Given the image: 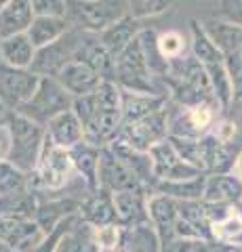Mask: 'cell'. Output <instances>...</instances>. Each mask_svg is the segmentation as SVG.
Returning a JSON list of instances; mask_svg holds the SVG:
<instances>
[{
    "mask_svg": "<svg viewBox=\"0 0 242 252\" xmlns=\"http://www.w3.org/2000/svg\"><path fill=\"white\" fill-rule=\"evenodd\" d=\"M6 122L11 126V137H13L9 162H13L17 168L30 175V172L36 170L38 162H40L42 149L46 143V130L44 126L17 112L6 114Z\"/></svg>",
    "mask_w": 242,
    "mask_h": 252,
    "instance_id": "6da1fadb",
    "label": "cell"
},
{
    "mask_svg": "<svg viewBox=\"0 0 242 252\" xmlns=\"http://www.w3.org/2000/svg\"><path fill=\"white\" fill-rule=\"evenodd\" d=\"M72 175H76V170L69 149L53 145L46 137L40 162H38L34 172H30V191H34L38 198H40V193L61 191L68 185V181L72 179Z\"/></svg>",
    "mask_w": 242,
    "mask_h": 252,
    "instance_id": "7a4b0ae2",
    "label": "cell"
},
{
    "mask_svg": "<svg viewBox=\"0 0 242 252\" xmlns=\"http://www.w3.org/2000/svg\"><path fill=\"white\" fill-rule=\"evenodd\" d=\"M74 94L64 89L57 78H40L36 93L30 97L26 105L17 109V114L30 118V120L38 122L40 126H46L53 118L59 116L61 112H68L74 105Z\"/></svg>",
    "mask_w": 242,
    "mask_h": 252,
    "instance_id": "3957f363",
    "label": "cell"
},
{
    "mask_svg": "<svg viewBox=\"0 0 242 252\" xmlns=\"http://www.w3.org/2000/svg\"><path fill=\"white\" fill-rule=\"evenodd\" d=\"M122 15H127V11L120 0H69L68 21L84 34L99 36Z\"/></svg>",
    "mask_w": 242,
    "mask_h": 252,
    "instance_id": "277c9868",
    "label": "cell"
},
{
    "mask_svg": "<svg viewBox=\"0 0 242 252\" xmlns=\"http://www.w3.org/2000/svg\"><path fill=\"white\" fill-rule=\"evenodd\" d=\"M156 78L145 61V55L139 44V38L133 40L118 57H116V82L124 91L150 93V94H167L160 93Z\"/></svg>",
    "mask_w": 242,
    "mask_h": 252,
    "instance_id": "5b68a950",
    "label": "cell"
},
{
    "mask_svg": "<svg viewBox=\"0 0 242 252\" xmlns=\"http://www.w3.org/2000/svg\"><path fill=\"white\" fill-rule=\"evenodd\" d=\"M169 137L179 139H200L213 130L217 122V114L221 112L219 103H198L192 107H183L173 103L169 109Z\"/></svg>",
    "mask_w": 242,
    "mask_h": 252,
    "instance_id": "8992f818",
    "label": "cell"
},
{
    "mask_svg": "<svg viewBox=\"0 0 242 252\" xmlns=\"http://www.w3.org/2000/svg\"><path fill=\"white\" fill-rule=\"evenodd\" d=\"M82 34L78 32H68L64 38H59L57 42L53 44H46L42 49L36 51V57H34V63H32V72L40 78H57L61 74L69 61L76 59L78 55V49L82 44Z\"/></svg>",
    "mask_w": 242,
    "mask_h": 252,
    "instance_id": "52a82bcc",
    "label": "cell"
},
{
    "mask_svg": "<svg viewBox=\"0 0 242 252\" xmlns=\"http://www.w3.org/2000/svg\"><path fill=\"white\" fill-rule=\"evenodd\" d=\"M167 137H169V112L167 107H162L158 112L141 118V120L124 124L118 141L137 149V152H150L156 143L165 141Z\"/></svg>",
    "mask_w": 242,
    "mask_h": 252,
    "instance_id": "ba28073f",
    "label": "cell"
},
{
    "mask_svg": "<svg viewBox=\"0 0 242 252\" xmlns=\"http://www.w3.org/2000/svg\"><path fill=\"white\" fill-rule=\"evenodd\" d=\"M38 82L40 76H36L32 69L11 67L0 61V103L6 112H17L21 105H26L36 93Z\"/></svg>",
    "mask_w": 242,
    "mask_h": 252,
    "instance_id": "9c48e42d",
    "label": "cell"
},
{
    "mask_svg": "<svg viewBox=\"0 0 242 252\" xmlns=\"http://www.w3.org/2000/svg\"><path fill=\"white\" fill-rule=\"evenodd\" d=\"M99 189H105V191H110V193H118V191H150L141 181L133 175V170L120 160L118 154H116L112 147L101 149Z\"/></svg>",
    "mask_w": 242,
    "mask_h": 252,
    "instance_id": "30bf717a",
    "label": "cell"
},
{
    "mask_svg": "<svg viewBox=\"0 0 242 252\" xmlns=\"http://www.w3.org/2000/svg\"><path fill=\"white\" fill-rule=\"evenodd\" d=\"M150 158H152L156 181H179V179H192L205 175L198 168H194L190 162L183 160V156L177 152V147L169 137L150 149Z\"/></svg>",
    "mask_w": 242,
    "mask_h": 252,
    "instance_id": "8fae6325",
    "label": "cell"
},
{
    "mask_svg": "<svg viewBox=\"0 0 242 252\" xmlns=\"http://www.w3.org/2000/svg\"><path fill=\"white\" fill-rule=\"evenodd\" d=\"M122 126V109H101L95 103V114L84 122V141H89L97 147H110L118 141Z\"/></svg>",
    "mask_w": 242,
    "mask_h": 252,
    "instance_id": "7c38bea8",
    "label": "cell"
},
{
    "mask_svg": "<svg viewBox=\"0 0 242 252\" xmlns=\"http://www.w3.org/2000/svg\"><path fill=\"white\" fill-rule=\"evenodd\" d=\"M147 215L150 223L158 233L162 246L175 240V227L179 220V202L165 193H150L147 198Z\"/></svg>",
    "mask_w": 242,
    "mask_h": 252,
    "instance_id": "4fadbf2b",
    "label": "cell"
},
{
    "mask_svg": "<svg viewBox=\"0 0 242 252\" xmlns=\"http://www.w3.org/2000/svg\"><path fill=\"white\" fill-rule=\"evenodd\" d=\"M78 217L91 227H104V225L118 223L116 206H114V193L105 191V189L91 191V195H87V198L80 202Z\"/></svg>",
    "mask_w": 242,
    "mask_h": 252,
    "instance_id": "5bb4252c",
    "label": "cell"
},
{
    "mask_svg": "<svg viewBox=\"0 0 242 252\" xmlns=\"http://www.w3.org/2000/svg\"><path fill=\"white\" fill-rule=\"evenodd\" d=\"M44 130L53 145L64 149H72L84 141V124L76 116L74 109H68V112H61L59 116H55L44 126Z\"/></svg>",
    "mask_w": 242,
    "mask_h": 252,
    "instance_id": "9a60e30c",
    "label": "cell"
},
{
    "mask_svg": "<svg viewBox=\"0 0 242 252\" xmlns=\"http://www.w3.org/2000/svg\"><path fill=\"white\" fill-rule=\"evenodd\" d=\"M147 198H150V191H118V193H114V206H116V217H118V225L137 227V225L150 223Z\"/></svg>",
    "mask_w": 242,
    "mask_h": 252,
    "instance_id": "2e32d148",
    "label": "cell"
},
{
    "mask_svg": "<svg viewBox=\"0 0 242 252\" xmlns=\"http://www.w3.org/2000/svg\"><path fill=\"white\" fill-rule=\"evenodd\" d=\"M76 59L84 61L89 67H93L101 76V80H114L116 82V57L105 49V44L97 36L82 38V44L78 49Z\"/></svg>",
    "mask_w": 242,
    "mask_h": 252,
    "instance_id": "e0dca14e",
    "label": "cell"
},
{
    "mask_svg": "<svg viewBox=\"0 0 242 252\" xmlns=\"http://www.w3.org/2000/svg\"><path fill=\"white\" fill-rule=\"evenodd\" d=\"M57 80L64 84V89L68 93H72L74 97H82V94L93 93L101 84V76L93 67H89L84 61L74 59L61 69Z\"/></svg>",
    "mask_w": 242,
    "mask_h": 252,
    "instance_id": "ac0fdd59",
    "label": "cell"
},
{
    "mask_svg": "<svg viewBox=\"0 0 242 252\" xmlns=\"http://www.w3.org/2000/svg\"><path fill=\"white\" fill-rule=\"evenodd\" d=\"M78 210H80V204H76L72 200H66V198L40 200V202H38L34 220L38 223V227H40V229L49 235L51 231H55L66 219L76 217Z\"/></svg>",
    "mask_w": 242,
    "mask_h": 252,
    "instance_id": "d6986e66",
    "label": "cell"
},
{
    "mask_svg": "<svg viewBox=\"0 0 242 252\" xmlns=\"http://www.w3.org/2000/svg\"><path fill=\"white\" fill-rule=\"evenodd\" d=\"M169 105V94H150V93H135L122 89V118L124 124L141 120L158 109Z\"/></svg>",
    "mask_w": 242,
    "mask_h": 252,
    "instance_id": "ffe728a7",
    "label": "cell"
},
{
    "mask_svg": "<svg viewBox=\"0 0 242 252\" xmlns=\"http://www.w3.org/2000/svg\"><path fill=\"white\" fill-rule=\"evenodd\" d=\"M101 149H104V147H97V145L89 143V141H82V143H78L76 147L69 149L76 175L84 181V185L89 187V191H95V189H99Z\"/></svg>",
    "mask_w": 242,
    "mask_h": 252,
    "instance_id": "44dd1931",
    "label": "cell"
},
{
    "mask_svg": "<svg viewBox=\"0 0 242 252\" xmlns=\"http://www.w3.org/2000/svg\"><path fill=\"white\" fill-rule=\"evenodd\" d=\"M141 30H143L141 21L127 13V15H122L116 23H112L105 32H101L97 38L105 44V49L110 51L114 57H118L133 40H137L139 34H141Z\"/></svg>",
    "mask_w": 242,
    "mask_h": 252,
    "instance_id": "7402d4cb",
    "label": "cell"
},
{
    "mask_svg": "<svg viewBox=\"0 0 242 252\" xmlns=\"http://www.w3.org/2000/svg\"><path fill=\"white\" fill-rule=\"evenodd\" d=\"M36 17L32 0H11L0 11V38L26 34Z\"/></svg>",
    "mask_w": 242,
    "mask_h": 252,
    "instance_id": "603a6c76",
    "label": "cell"
},
{
    "mask_svg": "<svg viewBox=\"0 0 242 252\" xmlns=\"http://www.w3.org/2000/svg\"><path fill=\"white\" fill-rule=\"evenodd\" d=\"M242 198V181L234 177L232 172H215L207 175V187H205V202L208 204H225L232 206Z\"/></svg>",
    "mask_w": 242,
    "mask_h": 252,
    "instance_id": "cb8c5ba5",
    "label": "cell"
},
{
    "mask_svg": "<svg viewBox=\"0 0 242 252\" xmlns=\"http://www.w3.org/2000/svg\"><path fill=\"white\" fill-rule=\"evenodd\" d=\"M36 46L28 34H15L9 38H0V61L11 67L30 69L36 57Z\"/></svg>",
    "mask_w": 242,
    "mask_h": 252,
    "instance_id": "d4e9b609",
    "label": "cell"
},
{
    "mask_svg": "<svg viewBox=\"0 0 242 252\" xmlns=\"http://www.w3.org/2000/svg\"><path fill=\"white\" fill-rule=\"evenodd\" d=\"M116 154H118L120 160L127 164V166L133 170V175H135L141 183L150 189L154 193V187H156V175H154V166H152V158H150V152H137V149H133L129 145L120 143V141H116V143L110 145Z\"/></svg>",
    "mask_w": 242,
    "mask_h": 252,
    "instance_id": "484cf974",
    "label": "cell"
},
{
    "mask_svg": "<svg viewBox=\"0 0 242 252\" xmlns=\"http://www.w3.org/2000/svg\"><path fill=\"white\" fill-rule=\"evenodd\" d=\"M69 32V21L68 17H49V15H36L32 26L26 34L30 40L34 42L36 49H42L46 44L57 42L59 38H64Z\"/></svg>",
    "mask_w": 242,
    "mask_h": 252,
    "instance_id": "4316f807",
    "label": "cell"
},
{
    "mask_svg": "<svg viewBox=\"0 0 242 252\" xmlns=\"http://www.w3.org/2000/svg\"><path fill=\"white\" fill-rule=\"evenodd\" d=\"M207 175H198L192 179H179V181H158L154 187L156 193H165L177 202H192L205 198Z\"/></svg>",
    "mask_w": 242,
    "mask_h": 252,
    "instance_id": "83f0119b",
    "label": "cell"
},
{
    "mask_svg": "<svg viewBox=\"0 0 242 252\" xmlns=\"http://www.w3.org/2000/svg\"><path fill=\"white\" fill-rule=\"evenodd\" d=\"M207 34L210 36L217 46L221 49L223 55H230L234 51H238L242 46V28L240 26H234V23L219 19V17H210L202 21Z\"/></svg>",
    "mask_w": 242,
    "mask_h": 252,
    "instance_id": "f1b7e54d",
    "label": "cell"
},
{
    "mask_svg": "<svg viewBox=\"0 0 242 252\" xmlns=\"http://www.w3.org/2000/svg\"><path fill=\"white\" fill-rule=\"evenodd\" d=\"M190 42H192V55L196 57L202 65H213V63H221L225 61V55L221 53V49L217 46L210 36L207 34L202 21L192 19L190 21Z\"/></svg>",
    "mask_w": 242,
    "mask_h": 252,
    "instance_id": "f546056e",
    "label": "cell"
},
{
    "mask_svg": "<svg viewBox=\"0 0 242 252\" xmlns=\"http://www.w3.org/2000/svg\"><path fill=\"white\" fill-rule=\"evenodd\" d=\"M122 248L127 252H162V242L152 223L137 227H124Z\"/></svg>",
    "mask_w": 242,
    "mask_h": 252,
    "instance_id": "4dcf8cb0",
    "label": "cell"
},
{
    "mask_svg": "<svg viewBox=\"0 0 242 252\" xmlns=\"http://www.w3.org/2000/svg\"><path fill=\"white\" fill-rule=\"evenodd\" d=\"M55 252H99L95 238H93V227L84 220L74 223L59 240Z\"/></svg>",
    "mask_w": 242,
    "mask_h": 252,
    "instance_id": "1f68e13d",
    "label": "cell"
},
{
    "mask_svg": "<svg viewBox=\"0 0 242 252\" xmlns=\"http://www.w3.org/2000/svg\"><path fill=\"white\" fill-rule=\"evenodd\" d=\"M139 44H141V51L145 55V61L150 65L152 74L156 78H165L169 76V69H171V61L165 59V55L160 53V46H158V32L154 28H143L141 34H139Z\"/></svg>",
    "mask_w": 242,
    "mask_h": 252,
    "instance_id": "d6a6232c",
    "label": "cell"
},
{
    "mask_svg": "<svg viewBox=\"0 0 242 252\" xmlns=\"http://www.w3.org/2000/svg\"><path fill=\"white\" fill-rule=\"evenodd\" d=\"M205 69L208 74V80H210V86H213V94H215L217 103L221 105V109H228L234 103V89H232V80H230L228 67H225V61L207 65Z\"/></svg>",
    "mask_w": 242,
    "mask_h": 252,
    "instance_id": "836d02e7",
    "label": "cell"
},
{
    "mask_svg": "<svg viewBox=\"0 0 242 252\" xmlns=\"http://www.w3.org/2000/svg\"><path fill=\"white\" fill-rule=\"evenodd\" d=\"M30 189V175L9 160H0V198Z\"/></svg>",
    "mask_w": 242,
    "mask_h": 252,
    "instance_id": "e575fe53",
    "label": "cell"
},
{
    "mask_svg": "<svg viewBox=\"0 0 242 252\" xmlns=\"http://www.w3.org/2000/svg\"><path fill=\"white\" fill-rule=\"evenodd\" d=\"M210 235H213V242L217 244H232V246L242 248V219L234 212V206L228 217L213 223Z\"/></svg>",
    "mask_w": 242,
    "mask_h": 252,
    "instance_id": "d590c367",
    "label": "cell"
},
{
    "mask_svg": "<svg viewBox=\"0 0 242 252\" xmlns=\"http://www.w3.org/2000/svg\"><path fill=\"white\" fill-rule=\"evenodd\" d=\"M158 46L160 53L165 55L167 61H177L187 57V53H192V42L181 34L179 30H167L158 34Z\"/></svg>",
    "mask_w": 242,
    "mask_h": 252,
    "instance_id": "8d00e7d4",
    "label": "cell"
},
{
    "mask_svg": "<svg viewBox=\"0 0 242 252\" xmlns=\"http://www.w3.org/2000/svg\"><path fill=\"white\" fill-rule=\"evenodd\" d=\"M173 4L175 0H129V15L141 21L167 13Z\"/></svg>",
    "mask_w": 242,
    "mask_h": 252,
    "instance_id": "74e56055",
    "label": "cell"
},
{
    "mask_svg": "<svg viewBox=\"0 0 242 252\" xmlns=\"http://www.w3.org/2000/svg\"><path fill=\"white\" fill-rule=\"evenodd\" d=\"M93 238H95V244L99 250H120L122 238H124V227L118 223L93 227Z\"/></svg>",
    "mask_w": 242,
    "mask_h": 252,
    "instance_id": "f35d334b",
    "label": "cell"
},
{
    "mask_svg": "<svg viewBox=\"0 0 242 252\" xmlns=\"http://www.w3.org/2000/svg\"><path fill=\"white\" fill-rule=\"evenodd\" d=\"M225 67H228V72H230L234 101H240L242 103V55H240V49L225 55Z\"/></svg>",
    "mask_w": 242,
    "mask_h": 252,
    "instance_id": "ab89813d",
    "label": "cell"
},
{
    "mask_svg": "<svg viewBox=\"0 0 242 252\" xmlns=\"http://www.w3.org/2000/svg\"><path fill=\"white\" fill-rule=\"evenodd\" d=\"M36 15H49V17H68L69 0H32Z\"/></svg>",
    "mask_w": 242,
    "mask_h": 252,
    "instance_id": "60d3db41",
    "label": "cell"
},
{
    "mask_svg": "<svg viewBox=\"0 0 242 252\" xmlns=\"http://www.w3.org/2000/svg\"><path fill=\"white\" fill-rule=\"evenodd\" d=\"M219 19L242 28V0H219Z\"/></svg>",
    "mask_w": 242,
    "mask_h": 252,
    "instance_id": "b9f144b4",
    "label": "cell"
},
{
    "mask_svg": "<svg viewBox=\"0 0 242 252\" xmlns=\"http://www.w3.org/2000/svg\"><path fill=\"white\" fill-rule=\"evenodd\" d=\"M213 135L221 141V143H225V145H232L234 143V139H236V135H238V126H236V122L234 120H217L215 122V126H213Z\"/></svg>",
    "mask_w": 242,
    "mask_h": 252,
    "instance_id": "7bdbcfd3",
    "label": "cell"
},
{
    "mask_svg": "<svg viewBox=\"0 0 242 252\" xmlns=\"http://www.w3.org/2000/svg\"><path fill=\"white\" fill-rule=\"evenodd\" d=\"M11 145H13L11 126H9V122H6V118H4V120H0V160H9Z\"/></svg>",
    "mask_w": 242,
    "mask_h": 252,
    "instance_id": "ee69618b",
    "label": "cell"
},
{
    "mask_svg": "<svg viewBox=\"0 0 242 252\" xmlns=\"http://www.w3.org/2000/svg\"><path fill=\"white\" fill-rule=\"evenodd\" d=\"M194 242L190 240H173L167 246H162V252H192Z\"/></svg>",
    "mask_w": 242,
    "mask_h": 252,
    "instance_id": "f6af8a7d",
    "label": "cell"
},
{
    "mask_svg": "<svg viewBox=\"0 0 242 252\" xmlns=\"http://www.w3.org/2000/svg\"><path fill=\"white\" fill-rule=\"evenodd\" d=\"M217 250H219V244L213 240H196L192 248V252H217Z\"/></svg>",
    "mask_w": 242,
    "mask_h": 252,
    "instance_id": "bcb514c9",
    "label": "cell"
},
{
    "mask_svg": "<svg viewBox=\"0 0 242 252\" xmlns=\"http://www.w3.org/2000/svg\"><path fill=\"white\" fill-rule=\"evenodd\" d=\"M232 175H234V177H238V179L242 181V149H238V156H236V160H234Z\"/></svg>",
    "mask_w": 242,
    "mask_h": 252,
    "instance_id": "7dc6e473",
    "label": "cell"
},
{
    "mask_svg": "<svg viewBox=\"0 0 242 252\" xmlns=\"http://www.w3.org/2000/svg\"><path fill=\"white\" fill-rule=\"evenodd\" d=\"M217 252H242L240 246H232V244H219V250Z\"/></svg>",
    "mask_w": 242,
    "mask_h": 252,
    "instance_id": "c3c4849f",
    "label": "cell"
},
{
    "mask_svg": "<svg viewBox=\"0 0 242 252\" xmlns=\"http://www.w3.org/2000/svg\"><path fill=\"white\" fill-rule=\"evenodd\" d=\"M6 114H9V112H6V109H4V105L0 103V120H4V118H6Z\"/></svg>",
    "mask_w": 242,
    "mask_h": 252,
    "instance_id": "681fc988",
    "label": "cell"
},
{
    "mask_svg": "<svg viewBox=\"0 0 242 252\" xmlns=\"http://www.w3.org/2000/svg\"><path fill=\"white\" fill-rule=\"evenodd\" d=\"M9 2H11V0H0V11H2V9H4V6H6V4H9Z\"/></svg>",
    "mask_w": 242,
    "mask_h": 252,
    "instance_id": "f907efd6",
    "label": "cell"
},
{
    "mask_svg": "<svg viewBox=\"0 0 242 252\" xmlns=\"http://www.w3.org/2000/svg\"><path fill=\"white\" fill-rule=\"evenodd\" d=\"M99 252H127V250L120 248V250H99Z\"/></svg>",
    "mask_w": 242,
    "mask_h": 252,
    "instance_id": "816d5d0a",
    "label": "cell"
}]
</instances>
